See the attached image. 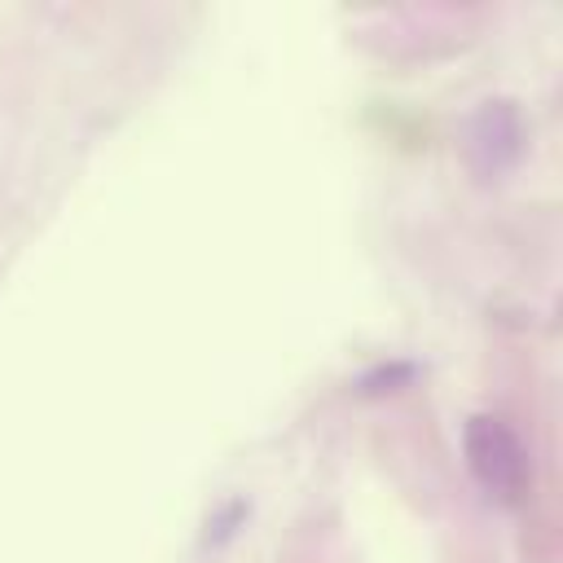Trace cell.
Listing matches in <instances>:
<instances>
[{"mask_svg": "<svg viewBox=\"0 0 563 563\" xmlns=\"http://www.w3.org/2000/svg\"><path fill=\"white\" fill-rule=\"evenodd\" d=\"M523 154V123L510 101H484L466 123V158L479 180L506 176Z\"/></svg>", "mask_w": 563, "mask_h": 563, "instance_id": "2", "label": "cell"}, {"mask_svg": "<svg viewBox=\"0 0 563 563\" xmlns=\"http://www.w3.org/2000/svg\"><path fill=\"white\" fill-rule=\"evenodd\" d=\"M462 453H466V466H471L475 484L493 501L515 506L528 493V479H532L528 449H523V440L515 435V427L506 418H497V413L466 418V427H462Z\"/></svg>", "mask_w": 563, "mask_h": 563, "instance_id": "1", "label": "cell"}]
</instances>
